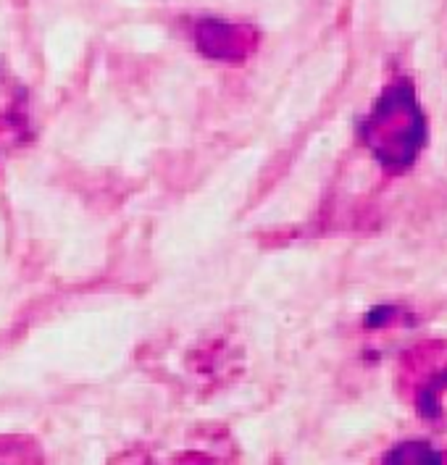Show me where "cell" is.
Segmentation results:
<instances>
[{
    "label": "cell",
    "mask_w": 447,
    "mask_h": 465,
    "mask_svg": "<svg viewBox=\"0 0 447 465\" xmlns=\"http://www.w3.org/2000/svg\"><path fill=\"white\" fill-rule=\"evenodd\" d=\"M402 392L429 423H447V342H426L405 352L400 368Z\"/></svg>",
    "instance_id": "2"
},
{
    "label": "cell",
    "mask_w": 447,
    "mask_h": 465,
    "mask_svg": "<svg viewBox=\"0 0 447 465\" xmlns=\"http://www.w3.org/2000/svg\"><path fill=\"white\" fill-rule=\"evenodd\" d=\"M232 463V455H229V444L226 440H208V447L195 444V447H187V450H176L174 455L166 460V465H229ZM111 465H164L155 455L143 452V450H134V452H126L122 458H116Z\"/></svg>",
    "instance_id": "4"
},
{
    "label": "cell",
    "mask_w": 447,
    "mask_h": 465,
    "mask_svg": "<svg viewBox=\"0 0 447 465\" xmlns=\"http://www.w3.org/2000/svg\"><path fill=\"white\" fill-rule=\"evenodd\" d=\"M193 35H195V48L208 61H222V64H243L258 45L255 29L243 22L200 19Z\"/></svg>",
    "instance_id": "3"
},
{
    "label": "cell",
    "mask_w": 447,
    "mask_h": 465,
    "mask_svg": "<svg viewBox=\"0 0 447 465\" xmlns=\"http://www.w3.org/2000/svg\"><path fill=\"white\" fill-rule=\"evenodd\" d=\"M382 465H447L445 455L423 440H408L395 444L387 455Z\"/></svg>",
    "instance_id": "5"
},
{
    "label": "cell",
    "mask_w": 447,
    "mask_h": 465,
    "mask_svg": "<svg viewBox=\"0 0 447 465\" xmlns=\"http://www.w3.org/2000/svg\"><path fill=\"white\" fill-rule=\"evenodd\" d=\"M363 143L373 161L390 173L413 169L426 147L429 126L411 79L390 82L361 124Z\"/></svg>",
    "instance_id": "1"
}]
</instances>
